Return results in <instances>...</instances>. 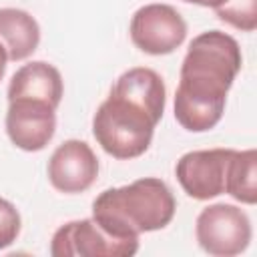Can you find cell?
Masks as SVG:
<instances>
[{"instance_id": "6da1fadb", "label": "cell", "mask_w": 257, "mask_h": 257, "mask_svg": "<svg viewBox=\"0 0 257 257\" xmlns=\"http://www.w3.org/2000/svg\"><path fill=\"white\" fill-rule=\"evenodd\" d=\"M243 66L239 42L221 30L195 36L181 64L175 118L189 133L211 131L225 112L227 92Z\"/></svg>"}, {"instance_id": "7a4b0ae2", "label": "cell", "mask_w": 257, "mask_h": 257, "mask_svg": "<svg viewBox=\"0 0 257 257\" xmlns=\"http://www.w3.org/2000/svg\"><path fill=\"white\" fill-rule=\"evenodd\" d=\"M175 211L177 203L169 185L157 177L106 189L92 201V219L118 239H139L141 233L165 229Z\"/></svg>"}, {"instance_id": "3957f363", "label": "cell", "mask_w": 257, "mask_h": 257, "mask_svg": "<svg viewBox=\"0 0 257 257\" xmlns=\"http://www.w3.org/2000/svg\"><path fill=\"white\" fill-rule=\"evenodd\" d=\"M159 120L147 106L110 88L92 116V135L106 155L128 161L147 153Z\"/></svg>"}, {"instance_id": "277c9868", "label": "cell", "mask_w": 257, "mask_h": 257, "mask_svg": "<svg viewBox=\"0 0 257 257\" xmlns=\"http://www.w3.org/2000/svg\"><path fill=\"white\" fill-rule=\"evenodd\" d=\"M195 237L205 253L215 257H233L249 247L253 231L251 221L241 207L215 203L199 213Z\"/></svg>"}, {"instance_id": "5b68a950", "label": "cell", "mask_w": 257, "mask_h": 257, "mask_svg": "<svg viewBox=\"0 0 257 257\" xmlns=\"http://www.w3.org/2000/svg\"><path fill=\"white\" fill-rule=\"evenodd\" d=\"M139 251V239H118L106 233L94 219L70 221L56 229L50 243L54 257H131Z\"/></svg>"}, {"instance_id": "8992f818", "label": "cell", "mask_w": 257, "mask_h": 257, "mask_svg": "<svg viewBox=\"0 0 257 257\" xmlns=\"http://www.w3.org/2000/svg\"><path fill=\"white\" fill-rule=\"evenodd\" d=\"M133 44L153 56L175 52L187 38V22L169 4H145L141 6L128 26Z\"/></svg>"}, {"instance_id": "52a82bcc", "label": "cell", "mask_w": 257, "mask_h": 257, "mask_svg": "<svg viewBox=\"0 0 257 257\" xmlns=\"http://www.w3.org/2000/svg\"><path fill=\"white\" fill-rule=\"evenodd\" d=\"M235 149H209L185 153L175 167L183 191L197 201H209L225 193L227 167Z\"/></svg>"}, {"instance_id": "ba28073f", "label": "cell", "mask_w": 257, "mask_h": 257, "mask_svg": "<svg viewBox=\"0 0 257 257\" xmlns=\"http://www.w3.org/2000/svg\"><path fill=\"white\" fill-rule=\"evenodd\" d=\"M46 173L56 191L66 195L84 193L98 177V159L88 143L68 139L50 155Z\"/></svg>"}, {"instance_id": "9c48e42d", "label": "cell", "mask_w": 257, "mask_h": 257, "mask_svg": "<svg viewBox=\"0 0 257 257\" xmlns=\"http://www.w3.org/2000/svg\"><path fill=\"white\" fill-rule=\"evenodd\" d=\"M56 108L32 98H16L8 102L6 133L22 151H42L56 131Z\"/></svg>"}, {"instance_id": "30bf717a", "label": "cell", "mask_w": 257, "mask_h": 257, "mask_svg": "<svg viewBox=\"0 0 257 257\" xmlns=\"http://www.w3.org/2000/svg\"><path fill=\"white\" fill-rule=\"evenodd\" d=\"M62 94L64 84L58 68L44 60H34L20 66L8 84V102L16 98H32L58 108Z\"/></svg>"}, {"instance_id": "8fae6325", "label": "cell", "mask_w": 257, "mask_h": 257, "mask_svg": "<svg viewBox=\"0 0 257 257\" xmlns=\"http://www.w3.org/2000/svg\"><path fill=\"white\" fill-rule=\"evenodd\" d=\"M0 42L8 60L28 58L40 42V26L36 18L20 8H0Z\"/></svg>"}, {"instance_id": "7c38bea8", "label": "cell", "mask_w": 257, "mask_h": 257, "mask_svg": "<svg viewBox=\"0 0 257 257\" xmlns=\"http://www.w3.org/2000/svg\"><path fill=\"white\" fill-rule=\"evenodd\" d=\"M225 193H229L235 201L245 205L257 203V151H233L229 167Z\"/></svg>"}, {"instance_id": "4fadbf2b", "label": "cell", "mask_w": 257, "mask_h": 257, "mask_svg": "<svg viewBox=\"0 0 257 257\" xmlns=\"http://www.w3.org/2000/svg\"><path fill=\"white\" fill-rule=\"evenodd\" d=\"M215 14L221 22L243 32L257 28V0H227L223 6L215 8Z\"/></svg>"}, {"instance_id": "5bb4252c", "label": "cell", "mask_w": 257, "mask_h": 257, "mask_svg": "<svg viewBox=\"0 0 257 257\" xmlns=\"http://www.w3.org/2000/svg\"><path fill=\"white\" fill-rule=\"evenodd\" d=\"M20 225L22 221L18 209L0 197V249H6L16 241L20 235Z\"/></svg>"}, {"instance_id": "9a60e30c", "label": "cell", "mask_w": 257, "mask_h": 257, "mask_svg": "<svg viewBox=\"0 0 257 257\" xmlns=\"http://www.w3.org/2000/svg\"><path fill=\"white\" fill-rule=\"evenodd\" d=\"M183 2H189V4H197V6H205V8H219L223 6L227 0H183Z\"/></svg>"}, {"instance_id": "2e32d148", "label": "cell", "mask_w": 257, "mask_h": 257, "mask_svg": "<svg viewBox=\"0 0 257 257\" xmlns=\"http://www.w3.org/2000/svg\"><path fill=\"white\" fill-rule=\"evenodd\" d=\"M6 62H8V54H6V48H4L2 42H0V80H2L4 74H6Z\"/></svg>"}]
</instances>
